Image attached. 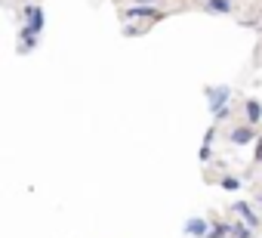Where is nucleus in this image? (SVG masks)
Listing matches in <instances>:
<instances>
[{
  "instance_id": "1",
  "label": "nucleus",
  "mask_w": 262,
  "mask_h": 238,
  "mask_svg": "<svg viewBox=\"0 0 262 238\" xmlns=\"http://www.w3.org/2000/svg\"><path fill=\"white\" fill-rule=\"evenodd\" d=\"M204 96H207V102H210L207 108H210L213 114H216L219 108L231 105V87H228V84H216V87H207V90H204Z\"/></svg>"
},
{
  "instance_id": "2",
  "label": "nucleus",
  "mask_w": 262,
  "mask_h": 238,
  "mask_svg": "<svg viewBox=\"0 0 262 238\" xmlns=\"http://www.w3.org/2000/svg\"><path fill=\"white\" fill-rule=\"evenodd\" d=\"M256 140H259V133H256L253 124H241V127H234V130L228 133V143H231V146H250V143H256Z\"/></svg>"
},
{
  "instance_id": "3",
  "label": "nucleus",
  "mask_w": 262,
  "mask_h": 238,
  "mask_svg": "<svg viewBox=\"0 0 262 238\" xmlns=\"http://www.w3.org/2000/svg\"><path fill=\"white\" fill-rule=\"evenodd\" d=\"M123 19H151V22H158L164 13L158 10V7H142V4H136V7H129V10H123L120 13Z\"/></svg>"
},
{
  "instance_id": "4",
  "label": "nucleus",
  "mask_w": 262,
  "mask_h": 238,
  "mask_svg": "<svg viewBox=\"0 0 262 238\" xmlns=\"http://www.w3.org/2000/svg\"><path fill=\"white\" fill-rule=\"evenodd\" d=\"M231 213H237V216H241V220H244L247 226H253V229H259V216L253 213V207H250L247 201H234V204H231Z\"/></svg>"
},
{
  "instance_id": "5",
  "label": "nucleus",
  "mask_w": 262,
  "mask_h": 238,
  "mask_svg": "<svg viewBox=\"0 0 262 238\" xmlns=\"http://www.w3.org/2000/svg\"><path fill=\"white\" fill-rule=\"evenodd\" d=\"M37 41H40V34H34L28 25H22V31H19V53H31V50H37Z\"/></svg>"
},
{
  "instance_id": "6",
  "label": "nucleus",
  "mask_w": 262,
  "mask_h": 238,
  "mask_svg": "<svg viewBox=\"0 0 262 238\" xmlns=\"http://www.w3.org/2000/svg\"><path fill=\"white\" fill-rule=\"evenodd\" d=\"M204 10L213 16H228L234 10V0H204Z\"/></svg>"
},
{
  "instance_id": "7",
  "label": "nucleus",
  "mask_w": 262,
  "mask_h": 238,
  "mask_svg": "<svg viewBox=\"0 0 262 238\" xmlns=\"http://www.w3.org/2000/svg\"><path fill=\"white\" fill-rule=\"evenodd\" d=\"M207 229H210V223L201 220V216H191L185 223V235H191V238H207Z\"/></svg>"
},
{
  "instance_id": "8",
  "label": "nucleus",
  "mask_w": 262,
  "mask_h": 238,
  "mask_svg": "<svg viewBox=\"0 0 262 238\" xmlns=\"http://www.w3.org/2000/svg\"><path fill=\"white\" fill-rule=\"evenodd\" d=\"M244 111H247V124L256 127V124L262 121V102H259V99H247V102H244Z\"/></svg>"
},
{
  "instance_id": "9",
  "label": "nucleus",
  "mask_w": 262,
  "mask_h": 238,
  "mask_svg": "<svg viewBox=\"0 0 262 238\" xmlns=\"http://www.w3.org/2000/svg\"><path fill=\"white\" fill-rule=\"evenodd\" d=\"M231 238H253V226H247L244 220L231 223Z\"/></svg>"
},
{
  "instance_id": "10",
  "label": "nucleus",
  "mask_w": 262,
  "mask_h": 238,
  "mask_svg": "<svg viewBox=\"0 0 262 238\" xmlns=\"http://www.w3.org/2000/svg\"><path fill=\"white\" fill-rule=\"evenodd\" d=\"M219 186H222L225 192H237V189H241V180L228 173V176H222V180H219Z\"/></svg>"
},
{
  "instance_id": "11",
  "label": "nucleus",
  "mask_w": 262,
  "mask_h": 238,
  "mask_svg": "<svg viewBox=\"0 0 262 238\" xmlns=\"http://www.w3.org/2000/svg\"><path fill=\"white\" fill-rule=\"evenodd\" d=\"M253 158H256V164H262V136L256 140V155H253Z\"/></svg>"
},
{
  "instance_id": "12",
  "label": "nucleus",
  "mask_w": 262,
  "mask_h": 238,
  "mask_svg": "<svg viewBox=\"0 0 262 238\" xmlns=\"http://www.w3.org/2000/svg\"><path fill=\"white\" fill-rule=\"evenodd\" d=\"M210 158H213V152H210V146L204 143V149H201V161H210Z\"/></svg>"
},
{
  "instance_id": "13",
  "label": "nucleus",
  "mask_w": 262,
  "mask_h": 238,
  "mask_svg": "<svg viewBox=\"0 0 262 238\" xmlns=\"http://www.w3.org/2000/svg\"><path fill=\"white\" fill-rule=\"evenodd\" d=\"M133 4H142V7H155L158 0H133Z\"/></svg>"
}]
</instances>
